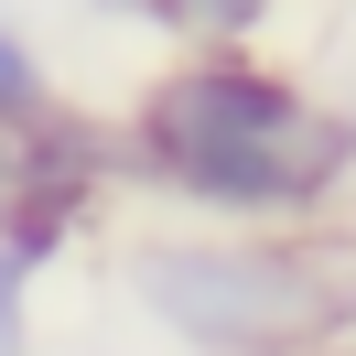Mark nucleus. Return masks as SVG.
Here are the masks:
<instances>
[{"label": "nucleus", "instance_id": "1", "mask_svg": "<svg viewBox=\"0 0 356 356\" xmlns=\"http://www.w3.org/2000/svg\"><path fill=\"white\" fill-rule=\"evenodd\" d=\"M119 184L195 227H324L356 184V119L270 54H173L119 119Z\"/></svg>", "mask_w": 356, "mask_h": 356}, {"label": "nucleus", "instance_id": "2", "mask_svg": "<svg viewBox=\"0 0 356 356\" xmlns=\"http://www.w3.org/2000/svg\"><path fill=\"white\" fill-rule=\"evenodd\" d=\"M119 291L173 356H334L356 334V270L324 227H173L119 259Z\"/></svg>", "mask_w": 356, "mask_h": 356}, {"label": "nucleus", "instance_id": "3", "mask_svg": "<svg viewBox=\"0 0 356 356\" xmlns=\"http://www.w3.org/2000/svg\"><path fill=\"white\" fill-rule=\"evenodd\" d=\"M291 0H140V22H162L184 54H259V33Z\"/></svg>", "mask_w": 356, "mask_h": 356}, {"label": "nucleus", "instance_id": "4", "mask_svg": "<svg viewBox=\"0 0 356 356\" xmlns=\"http://www.w3.org/2000/svg\"><path fill=\"white\" fill-rule=\"evenodd\" d=\"M44 108H54V65H44V44H33V33L0 11V140L33 130Z\"/></svg>", "mask_w": 356, "mask_h": 356}, {"label": "nucleus", "instance_id": "5", "mask_svg": "<svg viewBox=\"0 0 356 356\" xmlns=\"http://www.w3.org/2000/svg\"><path fill=\"white\" fill-rule=\"evenodd\" d=\"M0 356H33V281L0 270Z\"/></svg>", "mask_w": 356, "mask_h": 356}, {"label": "nucleus", "instance_id": "6", "mask_svg": "<svg viewBox=\"0 0 356 356\" xmlns=\"http://www.w3.org/2000/svg\"><path fill=\"white\" fill-rule=\"evenodd\" d=\"M87 11H119V22H140V0H87Z\"/></svg>", "mask_w": 356, "mask_h": 356}]
</instances>
